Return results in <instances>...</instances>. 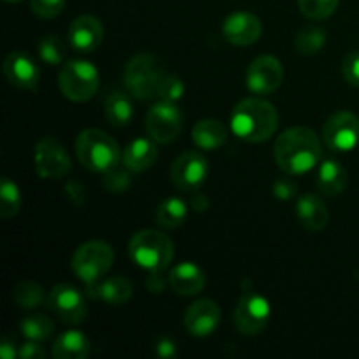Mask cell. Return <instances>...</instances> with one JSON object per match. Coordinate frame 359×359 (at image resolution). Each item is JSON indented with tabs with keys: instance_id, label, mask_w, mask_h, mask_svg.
<instances>
[{
	"instance_id": "3",
	"label": "cell",
	"mask_w": 359,
	"mask_h": 359,
	"mask_svg": "<svg viewBox=\"0 0 359 359\" xmlns=\"http://www.w3.org/2000/svg\"><path fill=\"white\" fill-rule=\"evenodd\" d=\"M174 242L167 233L153 228H146L128 242L130 259L146 272H163L174 259Z\"/></svg>"
},
{
	"instance_id": "5",
	"label": "cell",
	"mask_w": 359,
	"mask_h": 359,
	"mask_svg": "<svg viewBox=\"0 0 359 359\" xmlns=\"http://www.w3.org/2000/svg\"><path fill=\"white\" fill-rule=\"evenodd\" d=\"M163 76L165 74L160 62L153 55L140 53L126 63L123 81L133 98L151 100V98L158 97V88H160Z\"/></svg>"
},
{
	"instance_id": "44",
	"label": "cell",
	"mask_w": 359,
	"mask_h": 359,
	"mask_svg": "<svg viewBox=\"0 0 359 359\" xmlns=\"http://www.w3.org/2000/svg\"><path fill=\"white\" fill-rule=\"evenodd\" d=\"M4 2H9V4H14V2H21V0H4Z\"/></svg>"
},
{
	"instance_id": "7",
	"label": "cell",
	"mask_w": 359,
	"mask_h": 359,
	"mask_svg": "<svg viewBox=\"0 0 359 359\" xmlns=\"http://www.w3.org/2000/svg\"><path fill=\"white\" fill-rule=\"evenodd\" d=\"M114 265V251L104 241H90L81 244L72 256L74 273L84 284H93L104 279Z\"/></svg>"
},
{
	"instance_id": "11",
	"label": "cell",
	"mask_w": 359,
	"mask_h": 359,
	"mask_svg": "<svg viewBox=\"0 0 359 359\" xmlns=\"http://www.w3.org/2000/svg\"><path fill=\"white\" fill-rule=\"evenodd\" d=\"M323 142L337 153L356 149L359 144V118L349 111L330 116L323 125Z\"/></svg>"
},
{
	"instance_id": "35",
	"label": "cell",
	"mask_w": 359,
	"mask_h": 359,
	"mask_svg": "<svg viewBox=\"0 0 359 359\" xmlns=\"http://www.w3.org/2000/svg\"><path fill=\"white\" fill-rule=\"evenodd\" d=\"M132 184V177H130L128 168H111L104 174V188L109 193H125Z\"/></svg>"
},
{
	"instance_id": "16",
	"label": "cell",
	"mask_w": 359,
	"mask_h": 359,
	"mask_svg": "<svg viewBox=\"0 0 359 359\" xmlns=\"http://www.w3.org/2000/svg\"><path fill=\"white\" fill-rule=\"evenodd\" d=\"M4 74L9 84L18 90L34 91L41 81V69L30 55L25 51H11L4 60Z\"/></svg>"
},
{
	"instance_id": "2",
	"label": "cell",
	"mask_w": 359,
	"mask_h": 359,
	"mask_svg": "<svg viewBox=\"0 0 359 359\" xmlns=\"http://www.w3.org/2000/svg\"><path fill=\"white\" fill-rule=\"evenodd\" d=\"M230 126L231 132L244 142H265L277 132L279 112L265 98L249 97L233 107Z\"/></svg>"
},
{
	"instance_id": "21",
	"label": "cell",
	"mask_w": 359,
	"mask_h": 359,
	"mask_svg": "<svg viewBox=\"0 0 359 359\" xmlns=\"http://www.w3.org/2000/svg\"><path fill=\"white\" fill-rule=\"evenodd\" d=\"M297 216L309 231H319L328 226L330 212L326 203L314 193H305L297 202Z\"/></svg>"
},
{
	"instance_id": "18",
	"label": "cell",
	"mask_w": 359,
	"mask_h": 359,
	"mask_svg": "<svg viewBox=\"0 0 359 359\" xmlns=\"http://www.w3.org/2000/svg\"><path fill=\"white\" fill-rule=\"evenodd\" d=\"M102 41H104V25L98 18L84 14L70 23L69 46L72 51L90 55L100 48Z\"/></svg>"
},
{
	"instance_id": "31",
	"label": "cell",
	"mask_w": 359,
	"mask_h": 359,
	"mask_svg": "<svg viewBox=\"0 0 359 359\" xmlns=\"http://www.w3.org/2000/svg\"><path fill=\"white\" fill-rule=\"evenodd\" d=\"M326 44V30L321 27H307L298 32L294 39V48L300 55H318Z\"/></svg>"
},
{
	"instance_id": "19",
	"label": "cell",
	"mask_w": 359,
	"mask_h": 359,
	"mask_svg": "<svg viewBox=\"0 0 359 359\" xmlns=\"http://www.w3.org/2000/svg\"><path fill=\"white\" fill-rule=\"evenodd\" d=\"M86 294L93 300H100L107 305L121 307L128 304L133 297V284L126 277L114 276L109 279H100L93 284L86 286Z\"/></svg>"
},
{
	"instance_id": "41",
	"label": "cell",
	"mask_w": 359,
	"mask_h": 359,
	"mask_svg": "<svg viewBox=\"0 0 359 359\" xmlns=\"http://www.w3.org/2000/svg\"><path fill=\"white\" fill-rule=\"evenodd\" d=\"M67 191H69L70 200H72L76 205H83V203L86 202V189L83 188V184H81L79 181H70L69 184H67Z\"/></svg>"
},
{
	"instance_id": "17",
	"label": "cell",
	"mask_w": 359,
	"mask_h": 359,
	"mask_svg": "<svg viewBox=\"0 0 359 359\" xmlns=\"http://www.w3.org/2000/svg\"><path fill=\"white\" fill-rule=\"evenodd\" d=\"M263 32V25L256 14L248 11H237L223 21V35L233 46H251L259 41Z\"/></svg>"
},
{
	"instance_id": "24",
	"label": "cell",
	"mask_w": 359,
	"mask_h": 359,
	"mask_svg": "<svg viewBox=\"0 0 359 359\" xmlns=\"http://www.w3.org/2000/svg\"><path fill=\"white\" fill-rule=\"evenodd\" d=\"M191 139L196 147L203 151H216L226 144L228 130L219 119H202L193 126Z\"/></svg>"
},
{
	"instance_id": "8",
	"label": "cell",
	"mask_w": 359,
	"mask_h": 359,
	"mask_svg": "<svg viewBox=\"0 0 359 359\" xmlns=\"http://www.w3.org/2000/svg\"><path fill=\"white\" fill-rule=\"evenodd\" d=\"M269 298L263 297L256 290H244L242 297L238 298L237 307L233 311V325L238 333L245 337H255L266 328L270 321Z\"/></svg>"
},
{
	"instance_id": "13",
	"label": "cell",
	"mask_w": 359,
	"mask_h": 359,
	"mask_svg": "<svg viewBox=\"0 0 359 359\" xmlns=\"http://www.w3.org/2000/svg\"><path fill=\"white\" fill-rule=\"evenodd\" d=\"M209 175V161L202 153L186 151L175 158L170 168L172 182L177 189L186 193L198 191Z\"/></svg>"
},
{
	"instance_id": "42",
	"label": "cell",
	"mask_w": 359,
	"mask_h": 359,
	"mask_svg": "<svg viewBox=\"0 0 359 359\" xmlns=\"http://www.w3.org/2000/svg\"><path fill=\"white\" fill-rule=\"evenodd\" d=\"M18 353H20V349L16 347L14 339H11V337H4V339L0 340V358L14 359L18 358Z\"/></svg>"
},
{
	"instance_id": "20",
	"label": "cell",
	"mask_w": 359,
	"mask_h": 359,
	"mask_svg": "<svg viewBox=\"0 0 359 359\" xmlns=\"http://www.w3.org/2000/svg\"><path fill=\"white\" fill-rule=\"evenodd\" d=\"M167 277L170 290L181 297H195L205 287V273L195 263H179Z\"/></svg>"
},
{
	"instance_id": "28",
	"label": "cell",
	"mask_w": 359,
	"mask_h": 359,
	"mask_svg": "<svg viewBox=\"0 0 359 359\" xmlns=\"http://www.w3.org/2000/svg\"><path fill=\"white\" fill-rule=\"evenodd\" d=\"M21 335L27 340L35 342H46L55 332V325L51 319L44 314H32L21 321Z\"/></svg>"
},
{
	"instance_id": "25",
	"label": "cell",
	"mask_w": 359,
	"mask_h": 359,
	"mask_svg": "<svg viewBox=\"0 0 359 359\" xmlns=\"http://www.w3.org/2000/svg\"><path fill=\"white\" fill-rule=\"evenodd\" d=\"M347 170L335 160H326L319 165L318 188L323 195L337 196L346 189Z\"/></svg>"
},
{
	"instance_id": "14",
	"label": "cell",
	"mask_w": 359,
	"mask_h": 359,
	"mask_svg": "<svg viewBox=\"0 0 359 359\" xmlns=\"http://www.w3.org/2000/svg\"><path fill=\"white\" fill-rule=\"evenodd\" d=\"M48 307L65 325H79L86 319L88 305L83 293L70 284H58L48 294Z\"/></svg>"
},
{
	"instance_id": "32",
	"label": "cell",
	"mask_w": 359,
	"mask_h": 359,
	"mask_svg": "<svg viewBox=\"0 0 359 359\" xmlns=\"http://www.w3.org/2000/svg\"><path fill=\"white\" fill-rule=\"evenodd\" d=\"M37 53L39 58L46 63V65L58 67L65 62L67 58V48L56 35H44L41 41L37 42Z\"/></svg>"
},
{
	"instance_id": "38",
	"label": "cell",
	"mask_w": 359,
	"mask_h": 359,
	"mask_svg": "<svg viewBox=\"0 0 359 359\" xmlns=\"http://www.w3.org/2000/svg\"><path fill=\"white\" fill-rule=\"evenodd\" d=\"M291 177H293V175H290V177H279L276 182H273L272 191L276 198L287 202V200H293L294 196H297L298 186Z\"/></svg>"
},
{
	"instance_id": "36",
	"label": "cell",
	"mask_w": 359,
	"mask_h": 359,
	"mask_svg": "<svg viewBox=\"0 0 359 359\" xmlns=\"http://www.w3.org/2000/svg\"><path fill=\"white\" fill-rule=\"evenodd\" d=\"M65 7V0H30V9L41 20H53Z\"/></svg>"
},
{
	"instance_id": "10",
	"label": "cell",
	"mask_w": 359,
	"mask_h": 359,
	"mask_svg": "<svg viewBox=\"0 0 359 359\" xmlns=\"http://www.w3.org/2000/svg\"><path fill=\"white\" fill-rule=\"evenodd\" d=\"M34 161L39 177L48 181L65 177L72 168L69 153L55 137H42L39 140L34 151Z\"/></svg>"
},
{
	"instance_id": "15",
	"label": "cell",
	"mask_w": 359,
	"mask_h": 359,
	"mask_svg": "<svg viewBox=\"0 0 359 359\" xmlns=\"http://www.w3.org/2000/svg\"><path fill=\"white\" fill-rule=\"evenodd\" d=\"M186 332L196 339H205L212 335L221 325V309L214 300H196L186 309L184 318Z\"/></svg>"
},
{
	"instance_id": "39",
	"label": "cell",
	"mask_w": 359,
	"mask_h": 359,
	"mask_svg": "<svg viewBox=\"0 0 359 359\" xmlns=\"http://www.w3.org/2000/svg\"><path fill=\"white\" fill-rule=\"evenodd\" d=\"M154 353L163 359H172L177 356V344L167 335L158 337L156 342H154Z\"/></svg>"
},
{
	"instance_id": "22",
	"label": "cell",
	"mask_w": 359,
	"mask_h": 359,
	"mask_svg": "<svg viewBox=\"0 0 359 359\" xmlns=\"http://www.w3.org/2000/svg\"><path fill=\"white\" fill-rule=\"evenodd\" d=\"M156 140L146 139V137H139L133 139L128 146L123 151V165L128 168L130 172H144L154 165L158 160V147Z\"/></svg>"
},
{
	"instance_id": "12",
	"label": "cell",
	"mask_w": 359,
	"mask_h": 359,
	"mask_svg": "<svg viewBox=\"0 0 359 359\" xmlns=\"http://www.w3.org/2000/svg\"><path fill=\"white\" fill-rule=\"evenodd\" d=\"M284 79L283 63L272 55H262L252 60L245 72V84L251 93L258 97L276 93Z\"/></svg>"
},
{
	"instance_id": "29",
	"label": "cell",
	"mask_w": 359,
	"mask_h": 359,
	"mask_svg": "<svg viewBox=\"0 0 359 359\" xmlns=\"http://www.w3.org/2000/svg\"><path fill=\"white\" fill-rule=\"evenodd\" d=\"M21 191L14 181L9 177H2L0 181V217L11 219L16 216L21 209Z\"/></svg>"
},
{
	"instance_id": "1",
	"label": "cell",
	"mask_w": 359,
	"mask_h": 359,
	"mask_svg": "<svg viewBox=\"0 0 359 359\" xmlns=\"http://www.w3.org/2000/svg\"><path fill=\"white\" fill-rule=\"evenodd\" d=\"M321 139L307 126H293L277 137L273 146V158L286 175H304L316 168L321 161Z\"/></svg>"
},
{
	"instance_id": "37",
	"label": "cell",
	"mask_w": 359,
	"mask_h": 359,
	"mask_svg": "<svg viewBox=\"0 0 359 359\" xmlns=\"http://www.w3.org/2000/svg\"><path fill=\"white\" fill-rule=\"evenodd\" d=\"M342 74L351 86L359 88V51H351L346 55L342 62Z\"/></svg>"
},
{
	"instance_id": "23",
	"label": "cell",
	"mask_w": 359,
	"mask_h": 359,
	"mask_svg": "<svg viewBox=\"0 0 359 359\" xmlns=\"http://www.w3.org/2000/svg\"><path fill=\"white\" fill-rule=\"evenodd\" d=\"M90 353V340L79 330H69V332L60 333L51 347L53 358L56 359H86Z\"/></svg>"
},
{
	"instance_id": "30",
	"label": "cell",
	"mask_w": 359,
	"mask_h": 359,
	"mask_svg": "<svg viewBox=\"0 0 359 359\" xmlns=\"http://www.w3.org/2000/svg\"><path fill=\"white\" fill-rule=\"evenodd\" d=\"M13 298L14 304L21 309H35L44 304V300H48L44 294V287L34 280H23V283L16 284L13 290Z\"/></svg>"
},
{
	"instance_id": "6",
	"label": "cell",
	"mask_w": 359,
	"mask_h": 359,
	"mask_svg": "<svg viewBox=\"0 0 359 359\" xmlns=\"http://www.w3.org/2000/svg\"><path fill=\"white\" fill-rule=\"evenodd\" d=\"M58 86L63 97L70 102H88L97 95L100 74L91 62L70 60L60 70Z\"/></svg>"
},
{
	"instance_id": "43",
	"label": "cell",
	"mask_w": 359,
	"mask_h": 359,
	"mask_svg": "<svg viewBox=\"0 0 359 359\" xmlns=\"http://www.w3.org/2000/svg\"><path fill=\"white\" fill-rule=\"evenodd\" d=\"M165 284H168V277L165 279V277L161 276V272H151L149 277H147L146 286L149 291H156V293H160V291L165 287Z\"/></svg>"
},
{
	"instance_id": "26",
	"label": "cell",
	"mask_w": 359,
	"mask_h": 359,
	"mask_svg": "<svg viewBox=\"0 0 359 359\" xmlns=\"http://www.w3.org/2000/svg\"><path fill=\"white\" fill-rule=\"evenodd\" d=\"M104 112L107 121L116 128L128 126L133 119V102L132 97L123 91H114L107 97L104 105Z\"/></svg>"
},
{
	"instance_id": "9",
	"label": "cell",
	"mask_w": 359,
	"mask_h": 359,
	"mask_svg": "<svg viewBox=\"0 0 359 359\" xmlns=\"http://www.w3.org/2000/svg\"><path fill=\"white\" fill-rule=\"evenodd\" d=\"M147 135L158 144L174 142L182 130V112L174 102L158 100L146 114Z\"/></svg>"
},
{
	"instance_id": "33",
	"label": "cell",
	"mask_w": 359,
	"mask_h": 359,
	"mask_svg": "<svg viewBox=\"0 0 359 359\" xmlns=\"http://www.w3.org/2000/svg\"><path fill=\"white\" fill-rule=\"evenodd\" d=\"M297 2L305 18L321 21L332 16L339 9L340 0H297Z\"/></svg>"
},
{
	"instance_id": "4",
	"label": "cell",
	"mask_w": 359,
	"mask_h": 359,
	"mask_svg": "<svg viewBox=\"0 0 359 359\" xmlns=\"http://www.w3.org/2000/svg\"><path fill=\"white\" fill-rule=\"evenodd\" d=\"M76 154L84 168L93 174H105L118 167L121 149L118 142L105 132L97 128H86L77 135Z\"/></svg>"
},
{
	"instance_id": "27",
	"label": "cell",
	"mask_w": 359,
	"mask_h": 359,
	"mask_svg": "<svg viewBox=\"0 0 359 359\" xmlns=\"http://www.w3.org/2000/svg\"><path fill=\"white\" fill-rule=\"evenodd\" d=\"M188 216V205L179 196H170L165 198L156 209V223L165 230H175L182 226Z\"/></svg>"
},
{
	"instance_id": "40",
	"label": "cell",
	"mask_w": 359,
	"mask_h": 359,
	"mask_svg": "<svg viewBox=\"0 0 359 359\" xmlns=\"http://www.w3.org/2000/svg\"><path fill=\"white\" fill-rule=\"evenodd\" d=\"M20 359H44L46 351L41 346V342H35V340H28L23 346H20V353H18Z\"/></svg>"
},
{
	"instance_id": "34",
	"label": "cell",
	"mask_w": 359,
	"mask_h": 359,
	"mask_svg": "<svg viewBox=\"0 0 359 359\" xmlns=\"http://www.w3.org/2000/svg\"><path fill=\"white\" fill-rule=\"evenodd\" d=\"M184 97V83L175 74H165L158 88V98L165 102H174L177 104Z\"/></svg>"
}]
</instances>
